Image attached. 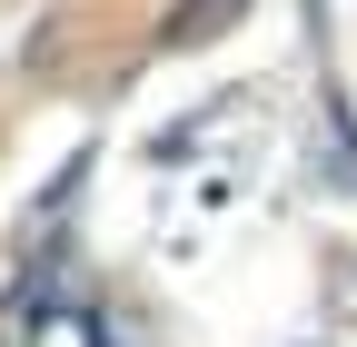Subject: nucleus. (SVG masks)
<instances>
[{
  "label": "nucleus",
  "mask_w": 357,
  "mask_h": 347,
  "mask_svg": "<svg viewBox=\"0 0 357 347\" xmlns=\"http://www.w3.org/2000/svg\"><path fill=\"white\" fill-rule=\"evenodd\" d=\"M0 347H20V337H0Z\"/></svg>",
  "instance_id": "f257e3e1"
}]
</instances>
